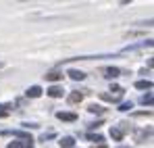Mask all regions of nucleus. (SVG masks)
<instances>
[{"label":"nucleus","mask_w":154,"mask_h":148,"mask_svg":"<svg viewBox=\"0 0 154 148\" xmlns=\"http://www.w3.org/2000/svg\"><path fill=\"white\" fill-rule=\"evenodd\" d=\"M33 140H21V142H11L8 144V148H33V144H31Z\"/></svg>","instance_id":"nucleus-2"},{"label":"nucleus","mask_w":154,"mask_h":148,"mask_svg":"<svg viewBox=\"0 0 154 148\" xmlns=\"http://www.w3.org/2000/svg\"><path fill=\"white\" fill-rule=\"evenodd\" d=\"M44 77H46L48 81H58V79H63V73H60V71H48Z\"/></svg>","instance_id":"nucleus-8"},{"label":"nucleus","mask_w":154,"mask_h":148,"mask_svg":"<svg viewBox=\"0 0 154 148\" xmlns=\"http://www.w3.org/2000/svg\"><path fill=\"white\" fill-rule=\"evenodd\" d=\"M129 109H133V102L129 100V102H121L119 104V111H129Z\"/></svg>","instance_id":"nucleus-15"},{"label":"nucleus","mask_w":154,"mask_h":148,"mask_svg":"<svg viewBox=\"0 0 154 148\" xmlns=\"http://www.w3.org/2000/svg\"><path fill=\"white\" fill-rule=\"evenodd\" d=\"M69 77L75 79V81H81V79H85V73H83V71H77V69H71V71H69Z\"/></svg>","instance_id":"nucleus-9"},{"label":"nucleus","mask_w":154,"mask_h":148,"mask_svg":"<svg viewBox=\"0 0 154 148\" xmlns=\"http://www.w3.org/2000/svg\"><path fill=\"white\" fill-rule=\"evenodd\" d=\"M102 73H104V77H108V79H115V77L121 75V69H119V67H106Z\"/></svg>","instance_id":"nucleus-1"},{"label":"nucleus","mask_w":154,"mask_h":148,"mask_svg":"<svg viewBox=\"0 0 154 148\" xmlns=\"http://www.w3.org/2000/svg\"><path fill=\"white\" fill-rule=\"evenodd\" d=\"M88 111H90V113H96V115H102V113H104V109H102V106H98V104H90Z\"/></svg>","instance_id":"nucleus-13"},{"label":"nucleus","mask_w":154,"mask_h":148,"mask_svg":"<svg viewBox=\"0 0 154 148\" xmlns=\"http://www.w3.org/2000/svg\"><path fill=\"white\" fill-rule=\"evenodd\" d=\"M98 148H106V146H98Z\"/></svg>","instance_id":"nucleus-19"},{"label":"nucleus","mask_w":154,"mask_h":148,"mask_svg":"<svg viewBox=\"0 0 154 148\" xmlns=\"http://www.w3.org/2000/svg\"><path fill=\"white\" fill-rule=\"evenodd\" d=\"M135 88H137V90H152V81L140 79V81H135Z\"/></svg>","instance_id":"nucleus-7"},{"label":"nucleus","mask_w":154,"mask_h":148,"mask_svg":"<svg viewBox=\"0 0 154 148\" xmlns=\"http://www.w3.org/2000/svg\"><path fill=\"white\" fill-rule=\"evenodd\" d=\"M142 104H148V106H152V94L148 92L146 96H142Z\"/></svg>","instance_id":"nucleus-16"},{"label":"nucleus","mask_w":154,"mask_h":148,"mask_svg":"<svg viewBox=\"0 0 154 148\" xmlns=\"http://www.w3.org/2000/svg\"><path fill=\"white\" fill-rule=\"evenodd\" d=\"M2 117H8V106H0V119Z\"/></svg>","instance_id":"nucleus-18"},{"label":"nucleus","mask_w":154,"mask_h":148,"mask_svg":"<svg viewBox=\"0 0 154 148\" xmlns=\"http://www.w3.org/2000/svg\"><path fill=\"white\" fill-rule=\"evenodd\" d=\"M0 67H2V63H0Z\"/></svg>","instance_id":"nucleus-20"},{"label":"nucleus","mask_w":154,"mask_h":148,"mask_svg":"<svg viewBox=\"0 0 154 148\" xmlns=\"http://www.w3.org/2000/svg\"><path fill=\"white\" fill-rule=\"evenodd\" d=\"M88 138H90L92 142H104V138L100 136V134H96V136H94V134H88Z\"/></svg>","instance_id":"nucleus-17"},{"label":"nucleus","mask_w":154,"mask_h":148,"mask_svg":"<svg viewBox=\"0 0 154 148\" xmlns=\"http://www.w3.org/2000/svg\"><path fill=\"white\" fill-rule=\"evenodd\" d=\"M63 88L60 86H52V88H48V96H52V98H60L63 96Z\"/></svg>","instance_id":"nucleus-4"},{"label":"nucleus","mask_w":154,"mask_h":148,"mask_svg":"<svg viewBox=\"0 0 154 148\" xmlns=\"http://www.w3.org/2000/svg\"><path fill=\"white\" fill-rule=\"evenodd\" d=\"M100 98H102V100H108V102H119V100H121V96H115V94H106V92H102V94H100Z\"/></svg>","instance_id":"nucleus-12"},{"label":"nucleus","mask_w":154,"mask_h":148,"mask_svg":"<svg viewBox=\"0 0 154 148\" xmlns=\"http://www.w3.org/2000/svg\"><path fill=\"white\" fill-rule=\"evenodd\" d=\"M25 94H27V98H38V96H42V88L40 86H31Z\"/></svg>","instance_id":"nucleus-3"},{"label":"nucleus","mask_w":154,"mask_h":148,"mask_svg":"<svg viewBox=\"0 0 154 148\" xmlns=\"http://www.w3.org/2000/svg\"><path fill=\"white\" fill-rule=\"evenodd\" d=\"M58 144H60V148H73L75 146V140H73L71 136H65V138H60Z\"/></svg>","instance_id":"nucleus-5"},{"label":"nucleus","mask_w":154,"mask_h":148,"mask_svg":"<svg viewBox=\"0 0 154 148\" xmlns=\"http://www.w3.org/2000/svg\"><path fill=\"white\" fill-rule=\"evenodd\" d=\"M56 117H58L60 121H75V119H77L75 113H63V111H60V113H56Z\"/></svg>","instance_id":"nucleus-6"},{"label":"nucleus","mask_w":154,"mask_h":148,"mask_svg":"<svg viewBox=\"0 0 154 148\" xmlns=\"http://www.w3.org/2000/svg\"><path fill=\"white\" fill-rule=\"evenodd\" d=\"M52 138H56V134H54V131H48V134H42V136H40V142H46V140H52Z\"/></svg>","instance_id":"nucleus-14"},{"label":"nucleus","mask_w":154,"mask_h":148,"mask_svg":"<svg viewBox=\"0 0 154 148\" xmlns=\"http://www.w3.org/2000/svg\"><path fill=\"white\" fill-rule=\"evenodd\" d=\"M110 138L119 142V140H123V131H121L119 127H110Z\"/></svg>","instance_id":"nucleus-11"},{"label":"nucleus","mask_w":154,"mask_h":148,"mask_svg":"<svg viewBox=\"0 0 154 148\" xmlns=\"http://www.w3.org/2000/svg\"><path fill=\"white\" fill-rule=\"evenodd\" d=\"M83 100V92H73V94H69V102L71 104H77V102H81Z\"/></svg>","instance_id":"nucleus-10"}]
</instances>
